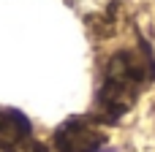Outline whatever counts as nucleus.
Segmentation results:
<instances>
[{"label":"nucleus","mask_w":155,"mask_h":152,"mask_svg":"<svg viewBox=\"0 0 155 152\" xmlns=\"http://www.w3.org/2000/svg\"><path fill=\"white\" fill-rule=\"evenodd\" d=\"M155 82V54L153 46L139 38V44L134 49H120L109 57L98 92H95V103H93V117L104 125L117 122L123 114H128L139 95Z\"/></svg>","instance_id":"1"},{"label":"nucleus","mask_w":155,"mask_h":152,"mask_svg":"<svg viewBox=\"0 0 155 152\" xmlns=\"http://www.w3.org/2000/svg\"><path fill=\"white\" fill-rule=\"evenodd\" d=\"M52 144L57 152H104L109 147V136L106 125L93 114H76L54 131Z\"/></svg>","instance_id":"2"},{"label":"nucleus","mask_w":155,"mask_h":152,"mask_svg":"<svg viewBox=\"0 0 155 152\" xmlns=\"http://www.w3.org/2000/svg\"><path fill=\"white\" fill-rule=\"evenodd\" d=\"M0 150L3 152H49L33 139L30 120L16 109H0Z\"/></svg>","instance_id":"3"},{"label":"nucleus","mask_w":155,"mask_h":152,"mask_svg":"<svg viewBox=\"0 0 155 152\" xmlns=\"http://www.w3.org/2000/svg\"><path fill=\"white\" fill-rule=\"evenodd\" d=\"M0 152H3V150H0Z\"/></svg>","instance_id":"4"}]
</instances>
